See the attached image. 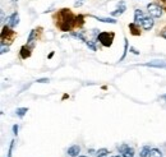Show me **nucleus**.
<instances>
[{
  "instance_id": "obj_1",
  "label": "nucleus",
  "mask_w": 166,
  "mask_h": 157,
  "mask_svg": "<svg viewBox=\"0 0 166 157\" xmlns=\"http://www.w3.org/2000/svg\"><path fill=\"white\" fill-rule=\"evenodd\" d=\"M54 20L55 26L63 32H69L76 27V15L72 13L70 9L67 8L58 10L54 14Z\"/></svg>"
},
{
  "instance_id": "obj_2",
  "label": "nucleus",
  "mask_w": 166,
  "mask_h": 157,
  "mask_svg": "<svg viewBox=\"0 0 166 157\" xmlns=\"http://www.w3.org/2000/svg\"><path fill=\"white\" fill-rule=\"evenodd\" d=\"M15 36H17L15 31H13L9 26H4L2 31V45H5V42L10 45L14 41Z\"/></svg>"
},
{
  "instance_id": "obj_3",
  "label": "nucleus",
  "mask_w": 166,
  "mask_h": 157,
  "mask_svg": "<svg viewBox=\"0 0 166 157\" xmlns=\"http://www.w3.org/2000/svg\"><path fill=\"white\" fill-rule=\"evenodd\" d=\"M114 37H115L114 32H100L97 35V41H100V44L103 47H110L112 45Z\"/></svg>"
},
{
  "instance_id": "obj_4",
  "label": "nucleus",
  "mask_w": 166,
  "mask_h": 157,
  "mask_svg": "<svg viewBox=\"0 0 166 157\" xmlns=\"http://www.w3.org/2000/svg\"><path fill=\"white\" fill-rule=\"evenodd\" d=\"M147 12L153 18H161L162 17V13H164V9L156 2H153V3H150L147 5Z\"/></svg>"
},
{
  "instance_id": "obj_5",
  "label": "nucleus",
  "mask_w": 166,
  "mask_h": 157,
  "mask_svg": "<svg viewBox=\"0 0 166 157\" xmlns=\"http://www.w3.org/2000/svg\"><path fill=\"white\" fill-rule=\"evenodd\" d=\"M118 151L121 153L123 157H134V150L132 147H129L128 144L123 143L118 147Z\"/></svg>"
},
{
  "instance_id": "obj_6",
  "label": "nucleus",
  "mask_w": 166,
  "mask_h": 157,
  "mask_svg": "<svg viewBox=\"0 0 166 157\" xmlns=\"http://www.w3.org/2000/svg\"><path fill=\"white\" fill-rule=\"evenodd\" d=\"M41 28H35V29H32L31 31V33H29V36H28V40H27V45L31 47V49H33V46H35V41H37V33H38V31H40Z\"/></svg>"
},
{
  "instance_id": "obj_7",
  "label": "nucleus",
  "mask_w": 166,
  "mask_h": 157,
  "mask_svg": "<svg viewBox=\"0 0 166 157\" xmlns=\"http://www.w3.org/2000/svg\"><path fill=\"white\" fill-rule=\"evenodd\" d=\"M125 10H127L125 3H124V2H120V3L118 4V8H116L115 10H112V12H111V15H112V17H120L121 14L125 13Z\"/></svg>"
},
{
  "instance_id": "obj_8",
  "label": "nucleus",
  "mask_w": 166,
  "mask_h": 157,
  "mask_svg": "<svg viewBox=\"0 0 166 157\" xmlns=\"http://www.w3.org/2000/svg\"><path fill=\"white\" fill-rule=\"evenodd\" d=\"M142 28L143 29H146V31H150L152 27H153V24H155V20H153V17H144V19L142 20Z\"/></svg>"
},
{
  "instance_id": "obj_9",
  "label": "nucleus",
  "mask_w": 166,
  "mask_h": 157,
  "mask_svg": "<svg viewBox=\"0 0 166 157\" xmlns=\"http://www.w3.org/2000/svg\"><path fill=\"white\" fill-rule=\"evenodd\" d=\"M18 23H19V14L17 12H14L12 15L8 18V26L10 28H14V27L18 26Z\"/></svg>"
},
{
  "instance_id": "obj_10",
  "label": "nucleus",
  "mask_w": 166,
  "mask_h": 157,
  "mask_svg": "<svg viewBox=\"0 0 166 157\" xmlns=\"http://www.w3.org/2000/svg\"><path fill=\"white\" fill-rule=\"evenodd\" d=\"M31 51H32V49H31L28 45H24V46H22V47H20V51H19L20 59H23V60L28 59V58L31 56Z\"/></svg>"
},
{
  "instance_id": "obj_11",
  "label": "nucleus",
  "mask_w": 166,
  "mask_h": 157,
  "mask_svg": "<svg viewBox=\"0 0 166 157\" xmlns=\"http://www.w3.org/2000/svg\"><path fill=\"white\" fill-rule=\"evenodd\" d=\"M144 65L151 67V68H166V61L165 60H152L150 63H146Z\"/></svg>"
},
{
  "instance_id": "obj_12",
  "label": "nucleus",
  "mask_w": 166,
  "mask_h": 157,
  "mask_svg": "<svg viewBox=\"0 0 166 157\" xmlns=\"http://www.w3.org/2000/svg\"><path fill=\"white\" fill-rule=\"evenodd\" d=\"M144 19V14H143V10L141 9H136L134 10V23H142V20Z\"/></svg>"
},
{
  "instance_id": "obj_13",
  "label": "nucleus",
  "mask_w": 166,
  "mask_h": 157,
  "mask_svg": "<svg viewBox=\"0 0 166 157\" xmlns=\"http://www.w3.org/2000/svg\"><path fill=\"white\" fill-rule=\"evenodd\" d=\"M129 29H130V33L133 36H139L141 35V28H139V24H137V23H134V22L129 23Z\"/></svg>"
},
{
  "instance_id": "obj_14",
  "label": "nucleus",
  "mask_w": 166,
  "mask_h": 157,
  "mask_svg": "<svg viewBox=\"0 0 166 157\" xmlns=\"http://www.w3.org/2000/svg\"><path fill=\"white\" fill-rule=\"evenodd\" d=\"M79 152H81V147H79V146H77V144L72 146V147L68 148V155L70 157H78V153Z\"/></svg>"
},
{
  "instance_id": "obj_15",
  "label": "nucleus",
  "mask_w": 166,
  "mask_h": 157,
  "mask_svg": "<svg viewBox=\"0 0 166 157\" xmlns=\"http://www.w3.org/2000/svg\"><path fill=\"white\" fill-rule=\"evenodd\" d=\"M92 18H95L100 22H103V23H111V24H116V20L114 18H102V17H97V15H91Z\"/></svg>"
},
{
  "instance_id": "obj_16",
  "label": "nucleus",
  "mask_w": 166,
  "mask_h": 157,
  "mask_svg": "<svg viewBox=\"0 0 166 157\" xmlns=\"http://www.w3.org/2000/svg\"><path fill=\"white\" fill-rule=\"evenodd\" d=\"M83 24H85V15L82 14L76 15V27H82Z\"/></svg>"
},
{
  "instance_id": "obj_17",
  "label": "nucleus",
  "mask_w": 166,
  "mask_h": 157,
  "mask_svg": "<svg viewBox=\"0 0 166 157\" xmlns=\"http://www.w3.org/2000/svg\"><path fill=\"white\" fill-rule=\"evenodd\" d=\"M27 111H28V107H18L15 110V114H17L18 118H23L24 115L27 114Z\"/></svg>"
},
{
  "instance_id": "obj_18",
  "label": "nucleus",
  "mask_w": 166,
  "mask_h": 157,
  "mask_svg": "<svg viewBox=\"0 0 166 157\" xmlns=\"http://www.w3.org/2000/svg\"><path fill=\"white\" fill-rule=\"evenodd\" d=\"M70 36L72 37H74V38H78V40H81V41H83V42H87V40H86V37L83 36V33H81V32H72L70 33Z\"/></svg>"
},
{
  "instance_id": "obj_19",
  "label": "nucleus",
  "mask_w": 166,
  "mask_h": 157,
  "mask_svg": "<svg viewBox=\"0 0 166 157\" xmlns=\"http://www.w3.org/2000/svg\"><path fill=\"white\" fill-rule=\"evenodd\" d=\"M148 157H162V152L159 148H152Z\"/></svg>"
},
{
  "instance_id": "obj_20",
  "label": "nucleus",
  "mask_w": 166,
  "mask_h": 157,
  "mask_svg": "<svg viewBox=\"0 0 166 157\" xmlns=\"http://www.w3.org/2000/svg\"><path fill=\"white\" fill-rule=\"evenodd\" d=\"M150 152H151V148L148 147V146H144V147L142 148V151H141V157H147V156H150Z\"/></svg>"
},
{
  "instance_id": "obj_21",
  "label": "nucleus",
  "mask_w": 166,
  "mask_h": 157,
  "mask_svg": "<svg viewBox=\"0 0 166 157\" xmlns=\"http://www.w3.org/2000/svg\"><path fill=\"white\" fill-rule=\"evenodd\" d=\"M107 153H109V151L106 148H101V150H98L96 152V157H106Z\"/></svg>"
},
{
  "instance_id": "obj_22",
  "label": "nucleus",
  "mask_w": 166,
  "mask_h": 157,
  "mask_svg": "<svg viewBox=\"0 0 166 157\" xmlns=\"http://www.w3.org/2000/svg\"><path fill=\"white\" fill-rule=\"evenodd\" d=\"M124 52H123V56L120 58V61H123L124 59H125V56H127V52H128V40L127 38H124Z\"/></svg>"
},
{
  "instance_id": "obj_23",
  "label": "nucleus",
  "mask_w": 166,
  "mask_h": 157,
  "mask_svg": "<svg viewBox=\"0 0 166 157\" xmlns=\"http://www.w3.org/2000/svg\"><path fill=\"white\" fill-rule=\"evenodd\" d=\"M156 3L164 9V12H166V0H156Z\"/></svg>"
},
{
  "instance_id": "obj_24",
  "label": "nucleus",
  "mask_w": 166,
  "mask_h": 157,
  "mask_svg": "<svg viewBox=\"0 0 166 157\" xmlns=\"http://www.w3.org/2000/svg\"><path fill=\"white\" fill-rule=\"evenodd\" d=\"M86 45H87V47H88V49H91L92 51H96V50H97V49H96V46H95V44H93L92 41H87Z\"/></svg>"
},
{
  "instance_id": "obj_25",
  "label": "nucleus",
  "mask_w": 166,
  "mask_h": 157,
  "mask_svg": "<svg viewBox=\"0 0 166 157\" xmlns=\"http://www.w3.org/2000/svg\"><path fill=\"white\" fill-rule=\"evenodd\" d=\"M14 141L10 142V146H9V151H8V157H12V152H13V148H14Z\"/></svg>"
},
{
  "instance_id": "obj_26",
  "label": "nucleus",
  "mask_w": 166,
  "mask_h": 157,
  "mask_svg": "<svg viewBox=\"0 0 166 157\" xmlns=\"http://www.w3.org/2000/svg\"><path fill=\"white\" fill-rule=\"evenodd\" d=\"M36 82H37V83H49L50 81H49V78H40V79H37Z\"/></svg>"
},
{
  "instance_id": "obj_27",
  "label": "nucleus",
  "mask_w": 166,
  "mask_h": 157,
  "mask_svg": "<svg viewBox=\"0 0 166 157\" xmlns=\"http://www.w3.org/2000/svg\"><path fill=\"white\" fill-rule=\"evenodd\" d=\"M8 51H9V46L5 47V45H2V51L0 52H2V54H5V52H8Z\"/></svg>"
},
{
  "instance_id": "obj_28",
  "label": "nucleus",
  "mask_w": 166,
  "mask_h": 157,
  "mask_svg": "<svg viewBox=\"0 0 166 157\" xmlns=\"http://www.w3.org/2000/svg\"><path fill=\"white\" fill-rule=\"evenodd\" d=\"M160 36H161L162 38H165V40H166V28L161 29V32H160Z\"/></svg>"
},
{
  "instance_id": "obj_29",
  "label": "nucleus",
  "mask_w": 166,
  "mask_h": 157,
  "mask_svg": "<svg viewBox=\"0 0 166 157\" xmlns=\"http://www.w3.org/2000/svg\"><path fill=\"white\" fill-rule=\"evenodd\" d=\"M13 134L14 135H17L18 134V125L15 124V125H13Z\"/></svg>"
},
{
  "instance_id": "obj_30",
  "label": "nucleus",
  "mask_w": 166,
  "mask_h": 157,
  "mask_svg": "<svg viewBox=\"0 0 166 157\" xmlns=\"http://www.w3.org/2000/svg\"><path fill=\"white\" fill-rule=\"evenodd\" d=\"M130 51L133 52V54H136V55H138V54H139V51H137V50L134 49V47H130Z\"/></svg>"
},
{
  "instance_id": "obj_31",
  "label": "nucleus",
  "mask_w": 166,
  "mask_h": 157,
  "mask_svg": "<svg viewBox=\"0 0 166 157\" xmlns=\"http://www.w3.org/2000/svg\"><path fill=\"white\" fill-rule=\"evenodd\" d=\"M161 98H162V100L166 102V95H162V96H161Z\"/></svg>"
},
{
  "instance_id": "obj_32",
  "label": "nucleus",
  "mask_w": 166,
  "mask_h": 157,
  "mask_svg": "<svg viewBox=\"0 0 166 157\" xmlns=\"http://www.w3.org/2000/svg\"><path fill=\"white\" fill-rule=\"evenodd\" d=\"M12 2H13V3H15V2H18V0H12Z\"/></svg>"
},
{
  "instance_id": "obj_33",
  "label": "nucleus",
  "mask_w": 166,
  "mask_h": 157,
  "mask_svg": "<svg viewBox=\"0 0 166 157\" xmlns=\"http://www.w3.org/2000/svg\"><path fill=\"white\" fill-rule=\"evenodd\" d=\"M78 157H86V156H78Z\"/></svg>"
},
{
  "instance_id": "obj_34",
  "label": "nucleus",
  "mask_w": 166,
  "mask_h": 157,
  "mask_svg": "<svg viewBox=\"0 0 166 157\" xmlns=\"http://www.w3.org/2000/svg\"><path fill=\"white\" fill-rule=\"evenodd\" d=\"M78 2H83V0H78Z\"/></svg>"
},
{
  "instance_id": "obj_35",
  "label": "nucleus",
  "mask_w": 166,
  "mask_h": 157,
  "mask_svg": "<svg viewBox=\"0 0 166 157\" xmlns=\"http://www.w3.org/2000/svg\"><path fill=\"white\" fill-rule=\"evenodd\" d=\"M115 157H119V156H115Z\"/></svg>"
}]
</instances>
